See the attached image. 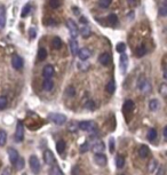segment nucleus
Listing matches in <instances>:
<instances>
[{
  "instance_id": "1",
  "label": "nucleus",
  "mask_w": 167,
  "mask_h": 175,
  "mask_svg": "<svg viewBox=\"0 0 167 175\" xmlns=\"http://www.w3.org/2000/svg\"><path fill=\"white\" fill-rule=\"evenodd\" d=\"M29 165H30V168H31L33 174H39V172H40V161H39L37 156H31L30 157Z\"/></svg>"
},
{
  "instance_id": "2",
  "label": "nucleus",
  "mask_w": 167,
  "mask_h": 175,
  "mask_svg": "<svg viewBox=\"0 0 167 175\" xmlns=\"http://www.w3.org/2000/svg\"><path fill=\"white\" fill-rule=\"evenodd\" d=\"M48 119L56 125H63L66 122V117L62 113H50L48 116Z\"/></svg>"
},
{
  "instance_id": "3",
  "label": "nucleus",
  "mask_w": 167,
  "mask_h": 175,
  "mask_svg": "<svg viewBox=\"0 0 167 175\" xmlns=\"http://www.w3.org/2000/svg\"><path fill=\"white\" fill-rule=\"evenodd\" d=\"M66 26H68V29H69L71 37L74 38V39H76L77 36L79 34V29H78L76 22H74L72 20H68L66 21Z\"/></svg>"
},
{
  "instance_id": "4",
  "label": "nucleus",
  "mask_w": 167,
  "mask_h": 175,
  "mask_svg": "<svg viewBox=\"0 0 167 175\" xmlns=\"http://www.w3.org/2000/svg\"><path fill=\"white\" fill-rule=\"evenodd\" d=\"M78 126H79V129L85 130V132H90V133L96 129V125L93 121H80L78 124Z\"/></svg>"
},
{
  "instance_id": "5",
  "label": "nucleus",
  "mask_w": 167,
  "mask_h": 175,
  "mask_svg": "<svg viewBox=\"0 0 167 175\" xmlns=\"http://www.w3.org/2000/svg\"><path fill=\"white\" fill-rule=\"evenodd\" d=\"M23 138H24V126L22 121H18L16 125V132H15V141L22 142Z\"/></svg>"
},
{
  "instance_id": "6",
  "label": "nucleus",
  "mask_w": 167,
  "mask_h": 175,
  "mask_svg": "<svg viewBox=\"0 0 167 175\" xmlns=\"http://www.w3.org/2000/svg\"><path fill=\"white\" fill-rule=\"evenodd\" d=\"M44 158H45V161L47 165L49 166H54V165H57L56 164V159H55V156L52 151L49 150H46L45 153H44Z\"/></svg>"
},
{
  "instance_id": "7",
  "label": "nucleus",
  "mask_w": 167,
  "mask_h": 175,
  "mask_svg": "<svg viewBox=\"0 0 167 175\" xmlns=\"http://www.w3.org/2000/svg\"><path fill=\"white\" fill-rule=\"evenodd\" d=\"M137 88L142 92H149L151 89L150 88V84L148 82V80L144 77H140L137 80Z\"/></svg>"
},
{
  "instance_id": "8",
  "label": "nucleus",
  "mask_w": 167,
  "mask_h": 175,
  "mask_svg": "<svg viewBox=\"0 0 167 175\" xmlns=\"http://www.w3.org/2000/svg\"><path fill=\"white\" fill-rule=\"evenodd\" d=\"M119 65H120V71L122 74H126L127 68H128V57H127L126 54L121 53L120 60H119Z\"/></svg>"
},
{
  "instance_id": "9",
  "label": "nucleus",
  "mask_w": 167,
  "mask_h": 175,
  "mask_svg": "<svg viewBox=\"0 0 167 175\" xmlns=\"http://www.w3.org/2000/svg\"><path fill=\"white\" fill-rule=\"evenodd\" d=\"M94 161L97 164V165H100V166H104V165H106L108 159H106L105 155H103V152L102 153H95V156H94Z\"/></svg>"
},
{
  "instance_id": "10",
  "label": "nucleus",
  "mask_w": 167,
  "mask_h": 175,
  "mask_svg": "<svg viewBox=\"0 0 167 175\" xmlns=\"http://www.w3.org/2000/svg\"><path fill=\"white\" fill-rule=\"evenodd\" d=\"M77 55L82 61H87L90 57V50L88 48H82V49L79 48Z\"/></svg>"
},
{
  "instance_id": "11",
  "label": "nucleus",
  "mask_w": 167,
  "mask_h": 175,
  "mask_svg": "<svg viewBox=\"0 0 167 175\" xmlns=\"http://www.w3.org/2000/svg\"><path fill=\"white\" fill-rule=\"evenodd\" d=\"M8 157H9V161H10V164H14L17 161V159L20 158V156H18V152H17V150H15L14 148H9L8 149Z\"/></svg>"
},
{
  "instance_id": "12",
  "label": "nucleus",
  "mask_w": 167,
  "mask_h": 175,
  "mask_svg": "<svg viewBox=\"0 0 167 175\" xmlns=\"http://www.w3.org/2000/svg\"><path fill=\"white\" fill-rule=\"evenodd\" d=\"M12 65L15 70H21L22 66H23V60H22L20 56L15 55V56L12 58Z\"/></svg>"
},
{
  "instance_id": "13",
  "label": "nucleus",
  "mask_w": 167,
  "mask_h": 175,
  "mask_svg": "<svg viewBox=\"0 0 167 175\" xmlns=\"http://www.w3.org/2000/svg\"><path fill=\"white\" fill-rule=\"evenodd\" d=\"M98 61L102 65H109L111 63V56L110 54L108 53H102L98 56Z\"/></svg>"
},
{
  "instance_id": "14",
  "label": "nucleus",
  "mask_w": 167,
  "mask_h": 175,
  "mask_svg": "<svg viewBox=\"0 0 167 175\" xmlns=\"http://www.w3.org/2000/svg\"><path fill=\"white\" fill-rule=\"evenodd\" d=\"M6 25V8L0 6V30H2Z\"/></svg>"
},
{
  "instance_id": "15",
  "label": "nucleus",
  "mask_w": 167,
  "mask_h": 175,
  "mask_svg": "<svg viewBox=\"0 0 167 175\" xmlns=\"http://www.w3.org/2000/svg\"><path fill=\"white\" fill-rule=\"evenodd\" d=\"M54 87V82L52 80V78H45V80L42 82V88L46 92H49V90H52Z\"/></svg>"
},
{
  "instance_id": "16",
  "label": "nucleus",
  "mask_w": 167,
  "mask_h": 175,
  "mask_svg": "<svg viewBox=\"0 0 167 175\" xmlns=\"http://www.w3.org/2000/svg\"><path fill=\"white\" fill-rule=\"evenodd\" d=\"M104 148H105V145H104V143L103 142H96L93 144V147H92V150H93V152H95V153H102L103 151H104Z\"/></svg>"
},
{
  "instance_id": "17",
  "label": "nucleus",
  "mask_w": 167,
  "mask_h": 175,
  "mask_svg": "<svg viewBox=\"0 0 167 175\" xmlns=\"http://www.w3.org/2000/svg\"><path fill=\"white\" fill-rule=\"evenodd\" d=\"M42 76L45 78H52L54 76V68L52 65H46L42 70Z\"/></svg>"
},
{
  "instance_id": "18",
  "label": "nucleus",
  "mask_w": 167,
  "mask_h": 175,
  "mask_svg": "<svg viewBox=\"0 0 167 175\" xmlns=\"http://www.w3.org/2000/svg\"><path fill=\"white\" fill-rule=\"evenodd\" d=\"M70 49H71V53L72 55H77L78 54V50H79V44H78V41L76 39H72V40H70Z\"/></svg>"
},
{
  "instance_id": "19",
  "label": "nucleus",
  "mask_w": 167,
  "mask_h": 175,
  "mask_svg": "<svg viewBox=\"0 0 167 175\" xmlns=\"http://www.w3.org/2000/svg\"><path fill=\"white\" fill-rule=\"evenodd\" d=\"M134 109V102L130 101V100H127L124 103V106H122V110L124 112H130V111Z\"/></svg>"
},
{
  "instance_id": "20",
  "label": "nucleus",
  "mask_w": 167,
  "mask_h": 175,
  "mask_svg": "<svg viewBox=\"0 0 167 175\" xmlns=\"http://www.w3.org/2000/svg\"><path fill=\"white\" fill-rule=\"evenodd\" d=\"M148 155H149V148L147 147V145H141L139 149V156L141 157V158H147Z\"/></svg>"
},
{
  "instance_id": "21",
  "label": "nucleus",
  "mask_w": 167,
  "mask_h": 175,
  "mask_svg": "<svg viewBox=\"0 0 167 175\" xmlns=\"http://www.w3.org/2000/svg\"><path fill=\"white\" fill-rule=\"evenodd\" d=\"M49 175H64L63 172L61 171V168L57 166V165H54V166H50L49 168Z\"/></svg>"
},
{
  "instance_id": "22",
  "label": "nucleus",
  "mask_w": 167,
  "mask_h": 175,
  "mask_svg": "<svg viewBox=\"0 0 167 175\" xmlns=\"http://www.w3.org/2000/svg\"><path fill=\"white\" fill-rule=\"evenodd\" d=\"M159 108V101L156 98H152L149 101V109L152 111H156Z\"/></svg>"
},
{
  "instance_id": "23",
  "label": "nucleus",
  "mask_w": 167,
  "mask_h": 175,
  "mask_svg": "<svg viewBox=\"0 0 167 175\" xmlns=\"http://www.w3.org/2000/svg\"><path fill=\"white\" fill-rule=\"evenodd\" d=\"M52 47L54 49H60L62 47V40L58 37H55L52 40Z\"/></svg>"
},
{
  "instance_id": "24",
  "label": "nucleus",
  "mask_w": 167,
  "mask_h": 175,
  "mask_svg": "<svg viewBox=\"0 0 167 175\" xmlns=\"http://www.w3.org/2000/svg\"><path fill=\"white\" fill-rule=\"evenodd\" d=\"M159 14L160 16H166L167 15V4L166 1H163L159 6Z\"/></svg>"
},
{
  "instance_id": "25",
  "label": "nucleus",
  "mask_w": 167,
  "mask_h": 175,
  "mask_svg": "<svg viewBox=\"0 0 167 175\" xmlns=\"http://www.w3.org/2000/svg\"><path fill=\"white\" fill-rule=\"evenodd\" d=\"M79 32L82 33V36L84 38H88L92 34V31H90V29L88 26H82L80 30H79Z\"/></svg>"
},
{
  "instance_id": "26",
  "label": "nucleus",
  "mask_w": 167,
  "mask_h": 175,
  "mask_svg": "<svg viewBox=\"0 0 167 175\" xmlns=\"http://www.w3.org/2000/svg\"><path fill=\"white\" fill-rule=\"evenodd\" d=\"M147 47L144 45H142V46H139L137 48H136V55L139 57H142V56H144L145 54H147Z\"/></svg>"
},
{
  "instance_id": "27",
  "label": "nucleus",
  "mask_w": 167,
  "mask_h": 175,
  "mask_svg": "<svg viewBox=\"0 0 167 175\" xmlns=\"http://www.w3.org/2000/svg\"><path fill=\"white\" fill-rule=\"evenodd\" d=\"M47 57V50L45 48H40L38 50V58L39 61H45Z\"/></svg>"
},
{
  "instance_id": "28",
  "label": "nucleus",
  "mask_w": 167,
  "mask_h": 175,
  "mask_svg": "<svg viewBox=\"0 0 167 175\" xmlns=\"http://www.w3.org/2000/svg\"><path fill=\"white\" fill-rule=\"evenodd\" d=\"M114 90H116V82H114V80H110L106 85V92L112 94Z\"/></svg>"
},
{
  "instance_id": "29",
  "label": "nucleus",
  "mask_w": 167,
  "mask_h": 175,
  "mask_svg": "<svg viewBox=\"0 0 167 175\" xmlns=\"http://www.w3.org/2000/svg\"><path fill=\"white\" fill-rule=\"evenodd\" d=\"M156 137H157V130L155 128H150L149 132H148V140L149 141H155Z\"/></svg>"
},
{
  "instance_id": "30",
  "label": "nucleus",
  "mask_w": 167,
  "mask_h": 175,
  "mask_svg": "<svg viewBox=\"0 0 167 175\" xmlns=\"http://www.w3.org/2000/svg\"><path fill=\"white\" fill-rule=\"evenodd\" d=\"M56 150L58 153H63V151L65 150V142L63 140H61V141H58L56 143Z\"/></svg>"
},
{
  "instance_id": "31",
  "label": "nucleus",
  "mask_w": 167,
  "mask_h": 175,
  "mask_svg": "<svg viewBox=\"0 0 167 175\" xmlns=\"http://www.w3.org/2000/svg\"><path fill=\"white\" fill-rule=\"evenodd\" d=\"M7 142V134L5 130H0V147H4Z\"/></svg>"
},
{
  "instance_id": "32",
  "label": "nucleus",
  "mask_w": 167,
  "mask_h": 175,
  "mask_svg": "<svg viewBox=\"0 0 167 175\" xmlns=\"http://www.w3.org/2000/svg\"><path fill=\"white\" fill-rule=\"evenodd\" d=\"M106 20H108V22L112 25H116L117 23H118V17H117L116 14H110L109 16L106 17Z\"/></svg>"
},
{
  "instance_id": "33",
  "label": "nucleus",
  "mask_w": 167,
  "mask_h": 175,
  "mask_svg": "<svg viewBox=\"0 0 167 175\" xmlns=\"http://www.w3.org/2000/svg\"><path fill=\"white\" fill-rule=\"evenodd\" d=\"M65 95L66 96H69V97H72L76 95V88H74V86H69V87H66V89H65Z\"/></svg>"
},
{
  "instance_id": "34",
  "label": "nucleus",
  "mask_w": 167,
  "mask_h": 175,
  "mask_svg": "<svg viewBox=\"0 0 167 175\" xmlns=\"http://www.w3.org/2000/svg\"><path fill=\"white\" fill-rule=\"evenodd\" d=\"M124 165H125V159L122 158L121 156H118L116 158V166H117V168H122Z\"/></svg>"
},
{
  "instance_id": "35",
  "label": "nucleus",
  "mask_w": 167,
  "mask_h": 175,
  "mask_svg": "<svg viewBox=\"0 0 167 175\" xmlns=\"http://www.w3.org/2000/svg\"><path fill=\"white\" fill-rule=\"evenodd\" d=\"M15 167H16L17 171H21V169H23L24 168V159L23 158H18L17 159V161L15 164Z\"/></svg>"
},
{
  "instance_id": "36",
  "label": "nucleus",
  "mask_w": 167,
  "mask_h": 175,
  "mask_svg": "<svg viewBox=\"0 0 167 175\" xmlns=\"http://www.w3.org/2000/svg\"><path fill=\"white\" fill-rule=\"evenodd\" d=\"M68 129H69L71 133H77V130L79 129V126H78V125L74 121H72V122H70L69 125H68Z\"/></svg>"
},
{
  "instance_id": "37",
  "label": "nucleus",
  "mask_w": 167,
  "mask_h": 175,
  "mask_svg": "<svg viewBox=\"0 0 167 175\" xmlns=\"http://www.w3.org/2000/svg\"><path fill=\"white\" fill-rule=\"evenodd\" d=\"M7 104H8V102H7V97H6V96H0V110L6 109Z\"/></svg>"
},
{
  "instance_id": "38",
  "label": "nucleus",
  "mask_w": 167,
  "mask_h": 175,
  "mask_svg": "<svg viewBox=\"0 0 167 175\" xmlns=\"http://www.w3.org/2000/svg\"><path fill=\"white\" fill-rule=\"evenodd\" d=\"M116 49H117V52L118 53H124L125 50H126V45H125V42H118L117 46H116Z\"/></svg>"
},
{
  "instance_id": "39",
  "label": "nucleus",
  "mask_w": 167,
  "mask_h": 175,
  "mask_svg": "<svg viewBox=\"0 0 167 175\" xmlns=\"http://www.w3.org/2000/svg\"><path fill=\"white\" fill-rule=\"evenodd\" d=\"M111 1H112V0H100V1H98V5H100L101 8H108L111 5Z\"/></svg>"
},
{
  "instance_id": "40",
  "label": "nucleus",
  "mask_w": 167,
  "mask_h": 175,
  "mask_svg": "<svg viewBox=\"0 0 167 175\" xmlns=\"http://www.w3.org/2000/svg\"><path fill=\"white\" fill-rule=\"evenodd\" d=\"M159 93H160V95H163V96H166L167 95V84L166 82H163V84L160 85Z\"/></svg>"
},
{
  "instance_id": "41",
  "label": "nucleus",
  "mask_w": 167,
  "mask_h": 175,
  "mask_svg": "<svg viewBox=\"0 0 167 175\" xmlns=\"http://www.w3.org/2000/svg\"><path fill=\"white\" fill-rule=\"evenodd\" d=\"M30 10H31V6L30 5H25L24 7H23V9H22V17H26L29 15V13H30Z\"/></svg>"
},
{
  "instance_id": "42",
  "label": "nucleus",
  "mask_w": 167,
  "mask_h": 175,
  "mask_svg": "<svg viewBox=\"0 0 167 175\" xmlns=\"http://www.w3.org/2000/svg\"><path fill=\"white\" fill-rule=\"evenodd\" d=\"M157 167H158V165H157V163H156V160H153V159H152V160L150 161V164L148 165V169H149V172H150V173H152V172L155 171Z\"/></svg>"
},
{
  "instance_id": "43",
  "label": "nucleus",
  "mask_w": 167,
  "mask_h": 175,
  "mask_svg": "<svg viewBox=\"0 0 167 175\" xmlns=\"http://www.w3.org/2000/svg\"><path fill=\"white\" fill-rule=\"evenodd\" d=\"M49 6L52 8H57V7H60V1L58 0H49Z\"/></svg>"
},
{
  "instance_id": "44",
  "label": "nucleus",
  "mask_w": 167,
  "mask_h": 175,
  "mask_svg": "<svg viewBox=\"0 0 167 175\" xmlns=\"http://www.w3.org/2000/svg\"><path fill=\"white\" fill-rule=\"evenodd\" d=\"M85 106L87 109H89V110H94L95 109V102L94 101H87L86 102Z\"/></svg>"
},
{
  "instance_id": "45",
  "label": "nucleus",
  "mask_w": 167,
  "mask_h": 175,
  "mask_svg": "<svg viewBox=\"0 0 167 175\" xmlns=\"http://www.w3.org/2000/svg\"><path fill=\"white\" fill-rule=\"evenodd\" d=\"M88 150H89V143L85 142L82 147H80V152H86V151H88Z\"/></svg>"
},
{
  "instance_id": "46",
  "label": "nucleus",
  "mask_w": 167,
  "mask_h": 175,
  "mask_svg": "<svg viewBox=\"0 0 167 175\" xmlns=\"http://www.w3.org/2000/svg\"><path fill=\"white\" fill-rule=\"evenodd\" d=\"M127 4L129 5L130 7H136L139 4V0H127Z\"/></svg>"
},
{
  "instance_id": "47",
  "label": "nucleus",
  "mask_w": 167,
  "mask_h": 175,
  "mask_svg": "<svg viewBox=\"0 0 167 175\" xmlns=\"http://www.w3.org/2000/svg\"><path fill=\"white\" fill-rule=\"evenodd\" d=\"M158 168V167H157ZM157 175H165V167L163 165H160L158 168V171H157Z\"/></svg>"
},
{
  "instance_id": "48",
  "label": "nucleus",
  "mask_w": 167,
  "mask_h": 175,
  "mask_svg": "<svg viewBox=\"0 0 167 175\" xmlns=\"http://www.w3.org/2000/svg\"><path fill=\"white\" fill-rule=\"evenodd\" d=\"M29 37L33 39V38H36V30L34 29H30V31H29Z\"/></svg>"
},
{
  "instance_id": "49",
  "label": "nucleus",
  "mask_w": 167,
  "mask_h": 175,
  "mask_svg": "<svg viewBox=\"0 0 167 175\" xmlns=\"http://www.w3.org/2000/svg\"><path fill=\"white\" fill-rule=\"evenodd\" d=\"M109 145H110V152L112 153L114 151V140L113 138H110V144H109Z\"/></svg>"
},
{
  "instance_id": "50",
  "label": "nucleus",
  "mask_w": 167,
  "mask_h": 175,
  "mask_svg": "<svg viewBox=\"0 0 167 175\" xmlns=\"http://www.w3.org/2000/svg\"><path fill=\"white\" fill-rule=\"evenodd\" d=\"M1 175H12V172H10V169H9L8 167H6L4 171H2Z\"/></svg>"
},
{
  "instance_id": "51",
  "label": "nucleus",
  "mask_w": 167,
  "mask_h": 175,
  "mask_svg": "<svg viewBox=\"0 0 167 175\" xmlns=\"http://www.w3.org/2000/svg\"><path fill=\"white\" fill-rule=\"evenodd\" d=\"M80 23H82V24H87V18H85V17H80Z\"/></svg>"
},
{
  "instance_id": "52",
  "label": "nucleus",
  "mask_w": 167,
  "mask_h": 175,
  "mask_svg": "<svg viewBox=\"0 0 167 175\" xmlns=\"http://www.w3.org/2000/svg\"><path fill=\"white\" fill-rule=\"evenodd\" d=\"M166 134H167V127H165L164 128V137L166 138Z\"/></svg>"
},
{
  "instance_id": "53",
  "label": "nucleus",
  "mask_w": 167,
  "mask_h": 175,
  "mask_svg": "<svg viewBox=\"0 0 167 175\" xmlns=\"http://www.w3.org/2000/svg\"><path fill=\"white\" fill-rule=\"evenodd\" d=\"M23 175H26V174H25V173H24V174H23Z\"/></svg>"
}]
</instances>
